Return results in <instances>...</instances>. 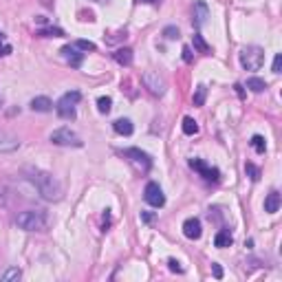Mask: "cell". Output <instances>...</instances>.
<instances>
[{"label": "cell", "instance_id": "2", "mask_svg": "<svg viewBox=\"0 0 282 282\" xmlns=\"http://www.w3.org/2000/svg\"><path fill=\"white\" fill-rule=\"evenodd\" d=\"M16 225L27 231H44L49 225V216L42 210H25L16 216Z\"/></svg>", "mask_w": 282, "mask_h": 282}, {"label": "cell", "instance_id": "3", "mask_svg": "<svg viewBox=\"0 0 282 282\" xmlns=\"http://www.w3.org/2000/svg\"><path fill=\"white\" fill-rule=\"evenodd\" d=\"M82 95L77 93V90H69V93H64L60 97V102L56 104V111L57 115L62 117V119H75V106L80 104Z\"/></svg>", "mask_w": 282, "mask_h": 282}, {"label": "cell", "instance_id": "24", "mask_svg": "<svg viewBox=\"0 0 282 282\" xmlns=\"http://www.w3.org/2000/svg\"><path fill=\"white\" fill-rule=\"evenodd\" d=\"M111 108H113V99H111V97H99V99H97V111L102 113V115L111 113Z\"/></svg>", "mask_w": 282, "mask_h": 282}, {"label": "cell", "instance_id": "35", "mask_svg": "<svg viewBox=\"0 0 282 282\" xmlns=\"http://www.w3.org/2000/svg\"><path fill=\"white\" fill-rule=\"evenodd\" d=\"M212 269H214V276H216V278H223V269H221V265H216V262H214Z\"/></svg>", "mask_w": 282, "mask_h": 282}, {"label": "cell", "instance_id": "32", "mask_svg": "<svg viewBox=\"0 0 282 282\" xmlns=\"http://www.w3.org/2000/svg\"><path fill=\"white\" fill-rule=\"evenodd\" d=\"M280 69H282V56L278 53V56L274 57V69H271V71H274V73H280Z\"/></svg>", "mask_w": 282, "mask_h": 282}, {"label": "cell", "instance_id": "19", "mask_svg": "<svg viewBox=\"0 0 282 282\" xmlns=\"http://www.w3.org/2000/svg\"><path fill=\"white\" fill-rule=\"evenodd\" d=\"M247 88L254 90V93H262V90L267 88V82L260 80V77H249V80H247Z\"/></svg>", "mask_w": 282, "mask_h": 282}, {"label": "cell", "instance_id": "16", "mask_svg": "<svg viewBox=\"0 0 282 282\" xmlns=\"http://www.w3.org/2000/svg\"><path fill=\"white\" fill-rule=\"evenodd\" d=\"M278 210H280V194L276 192V190H271V192L267 194V198H265V212L276 214Z\"/></svg>", "mask_w": 282, "mask_h": 282}, {"label": "cell", "instance_id": "5", "mask_svg": "<svg viewBox=\"0 0 282 282\" xmlns=\"http://www.w3.org/2000/svg\"><path fill=\"white\" fill-rule=\"evenodd\" d=\"M51 143H56V145H64V148H82L84 145V141L80 139V135L75 133V130H71V128H57V130H53L51 133Z\"/></svg>", "mask_w": 282, "mask_h": 282}, {"label": "cell", "instance_id": "38", "mask_svg": "<svg viewBox=\"0 0 282 282\" xmlns=\"http://www.w3.org/2000/svg\"><path fill=\"white\" fill-rule=\"evenodd\" d=\"M0 106H2V97H0Z\"/></svg>", "mask_w": 282, "mask_h": 282}, {"label": "cell", "instance_id": "10", "mask_svg": "<svg viewBox=\"0 0 282 282\" xmlns=\"http://www.w3.org/2000/svg\"><path fill=\"white\" fill-rule=\"evenodd\" d=\"M18 148H20V139L7 130H0V152H13Z\"/></svg>", "mask_w": 282, "mask_h": 282}, {"label": "cell", "instance_id": "39", "mask_svg": "<svg viewBox=\"0 0 282 282\" xmlns=\"http://www.w3.org/2000/svg\"><path fill=\"white\" fill-rule=\"evenodd\" d=\"M0 38H2V33H0Z\"/></svg>", "mask_w": 282, "mask_h": 282}, {"label": "cell", "instance_id": "33", "mask_svg": "<svg viewBox=\"0 0 282 282\" xmlns=\"http://www.w3.org/2000/svg\"><path fill=\"white\" fill-rule=\"evenodd\" d=\"M9 53H11V44L0 42V56H9Z\"/></svg>", "mask_w": 282, "mask_h": 282}, {"label": "cell", "instance_id": "11", "mask_svg": "<svg viewBox=\"0 0 282 282\" xmlns=\"http://www.w3.org/2000/svg\"><path fill=\"white\" fill-rule=\"evenodd\" d=\"M183 234L188 236L190 240H198L201 238V234H203L201 221H198V218H188V221L183 223Z\"/></svg>", "mask_w": 282, "mask_h": 282}, {"label": "cell", "instance_id": "22", "mask_svg": "<svg viewBox=\"0 0 282 282\" xmlns=\"http://www.w3.org/2000/svg\"><path fill=\"white\" fill-rule=\"evenodd\" d=\"M183 133L185 135H197L198 133V124L192 119V117H185L183 119Z\"/></svg>", "mask_w": 282, "mask_h": 282}, {"label": "cell", "instance_id": "23", "mask_svg": "<svg viewBox=\"0 0 282 282\" xmlns=\"http://www.w3.org/2000/svg\"><path fill=\"white\" fill-rule=\"evenodd\" d=\"M20 276H22V271L18 269V267H11V269L4 271L0 280H2V282H11V280H20Z\"/></svg>", "mask_w": 282, "mask_h": 282}, {"label": "cell", "instance_id": "1", "mask_svg": "<svg viewBox=\"0 0 282 282\" xmlns=\"http://www.w3.org/2000/svg\"><path fill=\"white\" fill-rule=\"evenodd\" d=\"M29 181L33 183V188L38 190V194L44 198V201H60L62 198V183L56 179L53 174L44 170H31Z\"/></svg>", "mask_w": 282, "mask_h": 282}, {"label": "cell", "instance_id": "6", "mask_svg": "<svg viewBox=\"0 0 282 282\" xmlns=\"http://www.w3.org/2000/svg\"><path fill=\"white\" fill-rule=\"evenodd\" d=\"M141 80H143L145 88H148L152 95H157V97H161V95L166 93V80H163L157 71H145Z\"/></svg>", "mask_w": 282, "mask_h": 282}, {"label": "cell", "instance_id": "31", "mask_svg": "<svg viewBox=\"0 0 282 282\" xmlns=\"http://www.w3.org/2000/svg\"><path fill=\"white\" fill-rule=\"evenodd\" d=\"M154 218H157V214H152V212H141V221H143V223H154Z\"/></svg>", "mask_w": 282, "mask_h": 282}, {"label": "cell", "instance_id": "26", "mask_svg": "<svg viewBox=\"0 0 282 282\" xmlns=\"http://www.w3.org/2000/svg\"><path fill=\"white\" fill-rule=\"evenodd\" d=\"M205 95H207V88L205 86H197V95H194V106H203L205 104Z\"/></svg>", "mask_w": 282, "mask_h": 282}, {"label": "cell", "instance_id": "12", "mask_svg": "<svg viewBox=\"0 0 282 282\" xmlns=\"http://www.w3.org/2000/svg\"><path fill=\"white\" fill-rule=\"evenodd\" d=\"M31 111H35V113H51L53 111V102L49 97H33L31 99Z\"/></svg>", "mask_w": 282, "mask_h": 282}, {"label": "cell", "instance_id": "7", "mask_svg": "<svg viewBox=\"0 0 282 282\" xmlns=\"http://www.w3.org/2000/svg\"><path fill=\"white\" fill-rule=\"evenodd\" d=\"M143 198H145V203H148V205H152V207H163V205H166V197H163V190L159 188V183H152V181H150V183L145 185Z\"/></svg>", "mask_w": 282, "mask_h": 282}, {"label": "cell", "instance_id": "30", "mask_svg": "<svg viewBox=\"0 0 282 282\" xmlns=\"http://www.w3.org/2000/svg\"><path fill=\"white\" fill-rule=\"evenodd\" d=\"M168 265H170V271H176V274H183V267H181V262H179V260L170 258V260H168Z\"/></svg>", "mask_w": 282, "mask_h": 282}, {"label": "cell", "instance_id": "21", "mask_svg": "<svg viewBox=\"0 0 282 282\" xmlns=\"http://www.w3.org/2000/svg\"><path fill=\"white\" fill-rule=\"evenodd\" d=\"M252 148L256 150L258 154H265V150H267L265 137H260V135H254V137H252Z\"/></svg>", "mask_w": 282, "mask_h": 282}, {"label": "cell", "instance_id": "25", "mask_svg": "<svg viewBox=\"0 0 282 282\" xmlns=\"http://www.w3.org/2000/svg\"><path fill=\"white\" fill-rule=\"evenodd\" d=\"M38 35H42V38H62V35H64V31L57 29V27H51V29L38 31Z\"/></svg>", "mask_w": 282, "mask_h": 282}, {"label": "cell", "instance_id": "13", "mask_svg": "<svg viewBox=\"0 0 282 282\" xmlns=\"http://www.w3.org/2000/svg\"><path fill=\"white\" fill-rule=\"evenodd\" d=\"M62 56H64L66 60L71 62V66H75V69H80L82 60H84V53H77L75 47H64V49H62Z\"/></svg>", "mask_w": 282, "mask_h": 282}, {"label": "cell", "instance_id": "28", "mask_svg": "<svg viewBox=\"0 0 282 282\" xmlns=\"http://www.w3.org/2000/svg\"><path fill=\"white\" fill-rule=\"evenodd\" d=\"M75 47L80 49V51H95V49H97L93 42H88V40H77Z\"/></svg>", "mask_w": 282, "mask_h": 282}, {"label": "cell", "instance_id": "9", "mask_svg": "<svg viewBox=\"0 0 282 282\" xmlns=\"http://www.w3.org/2000/svg\"><path fill=\"white\" fill-rule=\"evenodd\" d=\"M124 157H128L130 161H135L137 166L143 168V170H150V168H152V159H150V154H145L143 150H139V148L124 150Z\"/></svg>", "mask_w": 282, "mask_h": 282}, {"label": "cell", "instance_id": "34", "mask_svg": "<svg viewBox=\"0 0 282 282\" xmlns=\"http://www.w3.org/2000/svg\"><path fill=\"white\" fill-rule=\"evenodd\" d=\"M183 60L188 62V64L192 62V49H190V47H183Z\"/></svg>", "mask_w": 282, "mask_h": 282}, {"label": "cell", "instance_id": "29", "mask_svg": "<svg viewBox=\"0 0 282 282\" xmlns=\"http://www.w3.org/2000/svg\"><path fill=\"white\" fill-rule=\"evenodd\" d=\"M163 35H166L168 40H176L179 38V29H176V27H166V29H163Z\"/></svg>", "mask_w": 282, "mask_h": 282}, {"label": "cell", "instance_id": "37", "mask_svg": "<svg viewBox=\"0 0 282 282\" xmlns=\"http://www.w3.org/2000/svg\"><path fill=\"white\" fill-rule=\"evenodd\" d=\"M137 2H145V4H154V2H159V0H137Z\"/></svg>", "mask_w": 282, "mask_h": 282}, {"label": "cell", "instance_id": "18", "mask_svg": "<svg viewBox=\"0 0 282 282\" xmlns=\"http://www.w3.org/2000/svg\"><path fill=\"white\" fill-rule=\"evenodd\" d=\"M194 9H197V13H194V25L197 27H203L207 20V7L205 2H197L194 4Z\"/></svg>", "mask_w": 282, "mask_h": 282}, {"label": "cell", "instance_id": "20", "mask_svg": "<svg viewBox=\"0 0 282 282\" xmlns=\"http://www.w3.org/2000/svg\"><path fill=\"white\" fill-rule=\"evenodd\" d=\"M192 44H194V49L197 51H201V53H210V44L203 40V35L201 33H194L192 35Z\"/></svg>", "mask_w": 282, "mask_h": 282}, {"label": "cell", "instance_id": "17", "mask_svg": "<svg viewBox=\"0 0 282 282\" xmlns=\"http://www.w3.org/2000/svg\"><path fill=\"white\" fill-rule=\"evenodd\" d=\"M234 243V236L229 234V229H221L216 234V238H214V245H216L218 249H225V247H229V245Z\"/></svg>", "mask_w": 282, "mask_h": 282}, {"label": "cell", "instance_id": "14", "mask_svg": "<svg viewBox=\"0 0 282 282\" xmlns=\"http://www.w3.org/2000/svg\"><path fill=\"white\" fill-rule=\"evenodd\" d=\"M113 57H115L117 64H121V66H130V62H133V49H128V47L117 49V51L113 53Z\"/></svg>", "mask_w": 282, "mask_h": 282}, {"label": "cell", "instance_id": "27", "mask_svg": "<svg viewBox=\"0 0 282 282\" xmlns=\"http://www.w3.org/2000/svg\"><path fill=\"white\" fill-rule=\"evenodd\" d=\"M245 172H247V176H249L252 181H258V179H260V170H258L254 163H245Z\"/></svg>", "mask_w": 282, "mask_h": 282}, {"label": "cell", "instance_id": "4", "mask_svg": "<svg viewBox=\"0 0 282 282\" xmlns=\"http://www.w3.org/2000/svg\"><path fill=\"white\" fill-rule=\"evenodd\" d=\"M240 64L245 71H258L265 64V51L260 47H245L240 51Z\"/></svg>", "mask_w": 282, "mask_h": 282}, {"label": "cell", "instance_id": "15", "mask_svg": "<svg viewBox=\"0 0 282 282\" xmlns=\"http://www.w3.org/2000/svg\"><path fill=\"white\" fill-rule=\"evenodd\" d=\"M113 128H115L117 135L130 137V135H133V130H135V126H133V121H130V119H124V117H121V119H117L115 124H113Z\"/></svg>", "mask_w": 282, "mask_h": 282}, {"label": "cell", "instance_id": "36", "mask_svg": "<svg viewBox=\"0 0 282 282\" xmlns=\"http://www.w3.org/2000/svg\"><path fill=\"white\" fill-rule=\"evenodd\" d=\"M0 205H4V190L0 188Z\"/></svg>", "mask_w": 282, "mask_h": 282}, {"label": "cell", "instance_id": "8", "mask_svg": "<svg viewBox=\"0 0 282 282\" xmlns=\"http://www.w3.org/2000/svg\"><path fill=\"white\" fill-rule=\"evenodd\" d=\"M190 166L194 168V170L198 172V174L203 176V179H207V181H221V172H218V168H212V166H207L203 159H190Z\"/></svg>", "mask_w": 282, "mask_h": 282}]
</instances>
